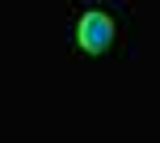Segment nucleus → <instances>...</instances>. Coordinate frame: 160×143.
<instances>
[{"instance_id": "obj_1", "label": "nucleus", "mask_w": 160, "mask_h": 143, "mask_svg": "<svg viewBox=\"0 0 160 143\" xmlns=\"http://www.w3.org/2000/svg\"><path fill=\"white\" fill-rule=\"evenodd\" d=\"M127 38H131V8L122 0H76L72 21H68L72 51L88 59H110L127 47Z\"/></svg>"}]
</instances>
